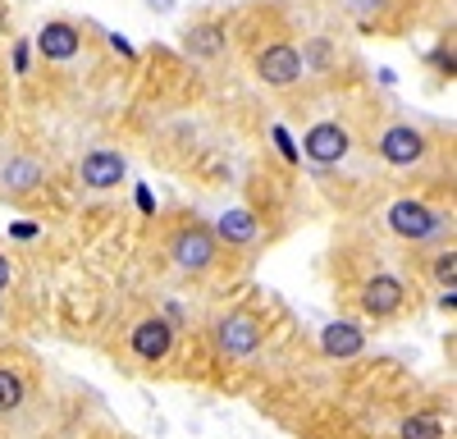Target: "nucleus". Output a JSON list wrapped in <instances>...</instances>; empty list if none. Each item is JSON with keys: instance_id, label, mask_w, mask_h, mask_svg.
<instances>
[{"instance_id": "obj_18", "label": "nucleus", "mask_w": 457, "mask_h": 439, "mask_svg": "<svg viewBox=\"0 0 457 439\" xmlns=\"http://www.w3.org/2000/svg\"><path fill=\"white\" fill-rule=\"evenodd\" d=\"M398 435H403V439H444V430H439L435 417H407V421L398 426Z\"/></svg>"}, {"instance_id": "obj_14", "label": "nucleus", "mask_w": 457, "mask_h": 439, "mask_svg": "<svg viewBox=\"0 0 457 439\" xmlns=\"http://www.w3.org/2000/svg\"><path fill=\"white\" fill-rule=\"evenodd\" d=\"M224 46H228V32L215 19H202V23H193V28L183 32V51L193 55V60H215Z\"/></svg>"}, {"instance_id": "obj_5", "label": "nucleus", "mask_w": 457, "mask_h": 439, "mask_svg": "<svg viewBox=\"0 0 457 439\" xmlns=\"http://www.w3.org/2000/svg\"><path fill=\"white\" fill-rule=\"evenodd\" d=\"M211 339H215V348H220V357H228V361H243V357H252L256 348H261V320L256 316H247V311H224L215 325H211Z\"/></svg>"}, {"instance_id": "obj_4", "label": "nucleus", "mask_w": 457, "mask_h": 439, "mask_svg": "<svg viewBox=\"0 0 457 439\" xmlns=\"http://www.w3.org/2000/svg\"><path fill=\"white\" fill-rule=\"evenodd\" d=\"M348 152H353L348 124H343V120H316V124L307 128V137H302V152H297V156H307V161L320 165V170H334V165L348 161Z\"/></svg>"}, {"instance_id": "obj_15", "label": "nucleus", "mask_w": 457, "mask_h": 439, "mask_svg": "<svg viewBox=\"0 0 457 439\" xmlns=\"http://www.w3.org/2000/svg\"><path fill=\"white\" fill-rule=\"evenodd\" d=\"M23 398H28V385L23 376L14 371V366H0V417H10L23 408Z\"/></svg>"}, {"instance_id": "obj_23", "label": "nucleus", "mask_w": 457, "mask_h": 439, "mask_svg": "<svg viewBox=\"0 0 457 439\" xmlns=\"http://www.w3.org/2000/svg\"><path fill=\"white\" fill-rule=\"evenodd\" d=\"M10 229H14V238H23V243L37 238V225H32V220H19V225H10Z\"/></svg>"}, {"instance_id": "obj_13", "label": "nucleus", "mask_w": 457, "mask_h": 439, "mask_svg": "<svg viewBox=\"0 0 457 439\" xmlns=\"http://www.w3.org/2000/svg\"><path fill=\"white\" fill-rule=\"evenodd\" d=\"M361 348H366V335H361V325H353V320H329V325L320 329V352H325V357L348 361V357H357Z\"/></svg>"}, {"instance_id": "obj_19", "label": "nucleus", "mask_w": 457, "mask_h": 439, "mask_svg": "<svg viewBox=\"0 0 457 439\" xmlns=\"http://www.w3.org/2000/svg\"><path fill=\"white\" fill-rule=\"evenodd\" d=\"M394 5V0H348V10H353V19H361V23H370V19H379Z\"/></svg>"}, {"instance_id": "obj_6", "label": "nucleus", "mask_w": 457, "mask_h": 439, "mask_svg": "<svg viewBox=\"0 0 457 439\" xmlns=\"http://www.w3.org/2000/svg\"><path fill=\"white\" fill-rule=\"evenodd\" d=\"M129 352L146 366H156L174 352V325L170 316H142L133 329H129Z\"/></svg>"}, {"instance_id": "obj_10", "label": "nucleus", "mask_w": 457, "mask_h": 439, "mask_svg": "<svg viewBox=\"0 0 457 439\" xmlns=\"http://www.w3.org/2000/svg\"><path fill=\"white\" fill-rule=\"evenodd\" d=\"M37 55L42 60H55V64H64V60H73L83 51V28L79 23H69V19H46L42 28H37Z\"/></svg>"}, {"instance_id": "obj_11", "label": "nucleus", "mask_w": 457, "mask_h": 439, "mask_svg": "<svg viewBox=\"0 0 457 439\" xmlns=\"http://www.w3.org/2000/svg\"><path fill=\"white\" fill-rule=\"evenodd\" d=\"M211 234H215V243H228V247H252L261 238V220L247 206H234V211H224L215 220Z\"/></svg>"}, {"instance_id": "obj_1", "label": "nucleus", "mask_w": 457, "mask_h": 439, "mask_svg": "<svg viewBox=\"0 0 457 439\" xmlns=\"http://www.w3.org/2000/svg\"><path fill=\"white\" fill-rule=\"evenodd\" d=\"M170 261H174L179 275H211L215 261H220V243H215L211 225H202V220L179 225L170 234Z\"/></svg>"}, {"instance_id": "obj_22", "label": "nucleus", "mask_w": 457, "mask_h": 439, "mask_svg": "<svg viewBox=\"0 0 457 439\" xmlns=\"http://www.w3.org/2000/svg\"><path fill=\"white\" fill-rule=\"evenodd\" d=\"M10 284H14V266H10V256L0 252V293H5Z\"/></svg>"}, {"instance_id": "obj_12", "label": "nucleus", "mask_w": 457, "mask_h": 439, "mask_svg": "<svg viewBox=\"0 0 457 439\" xmlns=\"http://www.w3.org/2000/svg\"><path fill=\"white\" fill-rule=\"evenodd\" d=\"M42 188V165H37L32 156H10L5 165H0V193L5 197H28Z\"/></svg>"}, {"instance_id": "obj_16", "label": "nucleus", "mask_w": 457, "mask_h": 439, "mask_svg": "<svg viewBox=\"0 0 457 439\" xmlns=\"http://www.w3.org/2000/svg\"><path fill=\"white\" fill-rule=\"evenodd\" d=\"M302 69H334L338 60V46L329 42V37H312V42H302Z\"/></svg>"}, {"instance_id": "obj_3", "label": "nucleus", "mask_w": 457, "mask_h": 439, "mask_svg": "<svg viewBox=\"0 0 457 439\" xmlns=\"http://www.w3.org/2000/svg\"><path fill=\"white\" fill-rule=\"evenodd\" d=\"M375 156L385 161L389 170H416V165H426V156H430V137H426V128H416L407 120H394V124H385V133H379Z\"/></svg>"}, {"instance_id": "obj_17", "label": "nucleus", "mask_w": 457, "mask_h": 439, "mask_svg": "<svg viewBox=\"0 0 457 439\" xmlns=\"http://www.w3.org/2000/svg\"><path fill=\"white\" fill-rule=\"evenodd\" d=\"M430 279H435L439 288H453V284H457V252H453V247L439 252L435 261H430Z\"/></svg>"}, {"instance_id": "obj_7", "label": "nucleus", "mask_w": 457, "mask_h": 439, "mask_svg": "<svg viewBox=\"0 0 457 439\" xmlns=\"http://www.w3.org/2000/svg\"><path fill=\"white\" fill-rule=\"evenodd\" d=\"M302 55H297V46L293 42H270V46H261V55H256V79L265 83V87H293V83H302Z\"/></svg>"}, {"instance_id": "obj_24", "label": "nucleus", "mask_w": 457, "mask_h": 439, "mask_svg": "<svg viewBox=\"0 0 457 439\" xmlns=\"http://www.w3.org/2000/svg\"><path fill=\"white\" fill-rule=\"evenodd\" d=\"M28 46H32V42H19V46H14V69H19V73H28Z\"/></svg>"}, {"instance_id": "obj_21", "label": "nucleus", "mask_w": 457, "mask_h": 439, "mask_svg": "<svg viewBox=\"0 0 457 439\" xmlns=\"http://www.w3.org/2000/svg\"><path fill=\"white\" fill-rule=\"evenodd\" d=\"M275 142H279V152H284V156H288V161H293V165H297V161H302V156H297V146H293V137H288V133H284V128H275Z\"/></svg>"}, {"instance_id": "obj_9", "label": "nucleus", "mask_w": 457, "mask_h": 439, "mask_svg": "<svg viewBox=\"0 0 457 439\" xmlns=\"http://www.w3.org/2000/svg\"><path fill=\"white\" fill-rule=\"evenodd\" d=\"M124 174H129V156L114 152V146H96V152H87L79 161V178H83V188H92V193L120 188Z\"/></svg>"}, {"instance_id": "obj_8", "label": "nucleus", "mask_w": 457, "mask_h": 439, "mask_svg": "<svg viewBox=\"0 0 457 439\" xmlns=\"http://www.w3.org/2000/svg\"><path fill=\"white\" fill-rule=\"evenodd\" d=\"M361 311L366 316H375V320H389V316H398L403 307H407V284L398 279V275H389V270H379V275H370L366 284H361Z\"/></svg>"}, {"instance_id": "obj_20", "label": "nucleus", "mask_w": 457, "mask_h": 439, "mask_svg": "<svg viewBox=\"0 0 457 439\" xmlns=\"http://www.w3.org/2000/svg\"><path fill=\"white\" fill-rule=\"evenodd\" d=\"M444 46H448V42H444ZM430 64H435L439 73H448V79H453V69H457V64H453V46H448V51H435V55H430Z\"/></svg>"}, {"instance_id": "obj_2", "label": "nucleus", "mask_w": 457, "mask_h": 439, "mask_svg": "<svg viewBox=\"0 0 457 439\" xmlns=\"http://www.w3.org/2000/svg\"><path fill=\"white\" fill-rule=\"evenodd\" d=\"M385 229L394 238H403V243H435L448 229V215H439L435 206L416 202V197H398L385 211Z\"/></svg>"}, {"instance_id": "obj_25", "label": "nucleus", "mask_w": 457, "mask_h": 439, "mask_svg": "<svg viewBox=\"0 0 457 439\" xmlns=\"http://www.w3.org/2000/svg\"><path fill=\"white\" fill-rule=\"evenodd\" d=\"M137 206H142L146 215H151V211H156V202H151V193H146V188H137Z\"/></svg>"}]
</instances>
